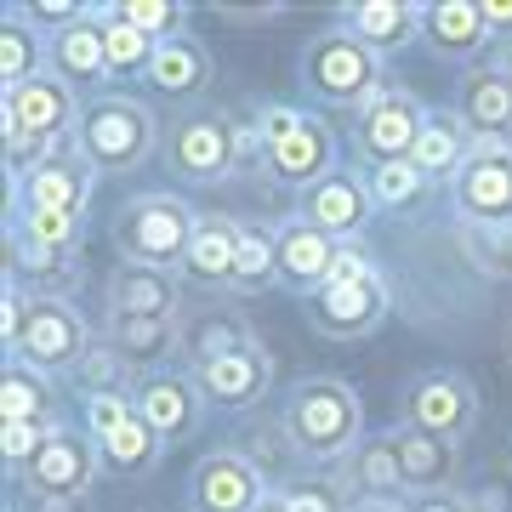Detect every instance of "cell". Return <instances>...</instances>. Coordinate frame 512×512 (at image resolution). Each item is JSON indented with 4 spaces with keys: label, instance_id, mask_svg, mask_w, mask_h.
<instances>
[{
    "label": "cell",
    "instance_id": "obj_1",
    "mask_svg": "<svg viewBox=\"0 0 512 512\" xmlns=\"http://www.w3.org/2000/svg\"><path fill=\"white\" fill-rule=\"evenodd\" d=\"M279 439L291 444L296 461L308 467H336L365 444V404L342 376H296L279 393Z\"/></svg>",
    "mask_w": 512,
    "mask_h": 512
},
{
    "label": "cell",
    "instance_id": "obj_2",
    "mask_svg": "<svg viewBox=\"0 0 512 512\" xmlns=\"http://www.w3.org/2000/svg\"><path fill=\"white\" fill-rule=\"evenodd\" d=\"M74 148L92 160L97 177H131L165 148V120L131 92H103L80 109Z\"/></svg>",
    "mask_w": 512,
    "mask_h": 512
},
{
    "label": "cell",
    "instance_id": "obj_3",
    "mask_svg": "<svg viewBox=\"0 0 512 512\" xmlns=\"http://www.w3.org/2000/svg\"><path fill=\"white\" fill-rule=\"evenodd\" d=\"M296 80H302V92L313 103H325V109H370L376 97L393 86V74H387V57H376L365 40H353L342 23H330L319 35L302 46L296 57Z\"/></svg>",
    "mask_w": 512,
    "mask_h": 512
},
{
    "label": "cell",
    "instance_id": "obj_4",
    "mask_svg": "<svg viewBox=\"0 0 512 512\" xmlns=\"http://www.w3.org/2000/svg\"><path fill=\"white\" fill-rule=\"evenodd\" d=\"M251 148V131L217 103H188L165 120V165L188 188H217L239 171V154Z\"/></svg>",
    "mask_w": 512,
    "mask_h": 512
},
{
    "label": "cell",
    "instance_id": "obj_5",
    "mask_svg": "<svg viewBox=\"0 0 512 512\" xmlns=\"http://www.w3.org/2000/svg\"><path fill=\"white\" fill-rule=\"evenodd\" d=\"M194 228H200V211H194L183 194L148 188V194H131V200L114 211L109 239H114V251H120V262L177 274L188 245H194Z\"/></svg>",
    "mask_w": 512,
    "mask_h": 512
},
{
    "label": "cell",
    "instance_id": "obj_6",
    "mask_svg": "<svg viewBox=\"0 0 512 512\" xmlns=\"http://www.w3.org/2000/svg\"><path fill=\"white\" fill-rule=\"evenodd\" d=\"M97 342V330L86 325V313L74 308V296H29V319L23 336L6 348V359L46 370V376H74V365L86 359Z\"/></svg>",
    "mask_w": 512,
    "mask_h": 512
},
{
    "label": "cell",
    "instance_id": "obj_7",
    "mask_svg": "<svg viewBox=\"0 0 512 512\" xmlns=\"http://www.w3.org/2000/svg\"><path fill=\"white\" fill-rule=\"evenodd\" d=\"M387 313H393V285L382 268L359 279H330L319 296H308V330L325 342H365L387 325Z\"/></svg>",
    "mask_w": 512,
    "mask_h": 512
},
{
    "label": "cell",
    "instance_id": "obj_8",
    "mask_svg": "<svg viewBox=\"0 0 512 512\" xmlns=\"http://www.w3.org/2000/svg\"><path fill=\"white\" fill-rule=\"evenodd\" d=\"M399 421L404 427H421L433 439H450L461 444L467 433L478 427V387L467 370H421L416 382H404L399 393Z\"/></svg>",
    "mask_w": 512,
    "mask_h": 512
},
{
    "label": "cell",
    "instance_id": "obj_9",
    "mask_svg": "<svg viewBox=\"0 0 512 512\" xmlns=\"http://www.w3.org/2000/svg\"><path fill=\"white\" fill-rule=\"evenodd\" d=\"M103 473V456H97V439L86 427H57L52 444L35 456V467L18 478L23 495H35L40 507H74L80 495L92 490V478Z\"/></svg>",
    "mask_w": 512,
    "mask_h": 512
},
{
    "label": "cell",
    "instance_id": "obj_10",
    "mask_svg": "<svg viewBox=\"0 0 512 512\" xmlns=\"http://www.w3.org/2000/svg\"><path fill=\"white\" fill-rule=\"evenodd\" d=\"M131 399H137V416L165 439V450H171V444L200 439L205 416H211V404H205V393H200V382H194V370L188 365H165V370L137 376Z\"/></svg>",
    "mask_w": 512,
    "mask_h": 512
},
{
    "label": "cell",
    "instance_id": "obj_11",
    "mask_svg": "<svg viewBox=\"0 0 512 512\" xmlns=\"http://www.w3.org/2000/svg\"><path fill=\"white\" fill-rule=\"evenodd\" d=\"M421 126H427V103L410 86H387L370 109L353 114V154L365 160V171L393 160H410Z\"/></svg>",
    "mask_w": 512,
    "mask_h": 512
},
{
    "label": "cell",
    "instance_id": "obj_12",
    "mask_svg": "<svg viewBox=\"0 0 512 512\" xmlns=\"http://www.w3.org/2000/svg\"><path fill=\"white\" fill-rule=\"evenodd\" d=\"M450 211L461 228L512 222V143H473L467 165L450 183Z\"/></svg>",
    "mask_w": 512,
    "mask_h": 512
},
{
    "label": "cell",
    "instance_id": "obj_13",
    "mask_svg": "<svg viewBox=\"0 0 512 512\" xmlns=\"http://www.w3.org/2000/svg\"><path fill=\"white\" fill-rule=\"evenodd\" d=\"M0 109L12 114L23 126V137H35L46 154H63V148H74V126H80L86 97L69 92V86L46 69V74H35L29 86H18V92H0Z\"/></svg>",
    "mask_w": 512,
    "mask_h": 512
},
{
    "label": "cell",
    "instance_id": "obj_14",
    "mask_svg": "<svg viewBox=\"0 0 512 512\" xmlns=\"http://www.w3.org/2000/svg\"><path fill=\"white\" fill-rule=\"evenodd\" d=\"M296 217L313 222L319 234L330 239H365V228L376 222V200H370V183L359 165H336L330 177H319L313 188L296 194Z\"/></svg>",
    "mask_w": 512,
    "mask_h": 512
},
{
    "label": "cell",
    "instance_id": "obj_15",
    "mask_svg": "<svg viewBox=\"0 0 512 512\" xmlns=\"http://www.w3.org/2000/svg\"><path fill=\"white\" fill-rule=\"evenodd\" d=\"M97 194V171L80 148H63L52 160H40L23 183H6V211H69L86 217Z\"/></svg>",
    "mask_w": 512,
    "mask_h": 512
},
{
    "label": "cell",
    "instance_id": "obj_16",
    "mask_svg": "<svg viewBox=\"0 0 512 512\" xmlns=\"http://www.w3.org/2000/svg\"><path fill=\"white\" fill-rule=\"evenodd\" d=\"M268 501V478L245 450H205L188 473V512H256Z\"/></svg>",
    "mask_w": 512,
    "mask_h": 512
},
{
    "label": "cell",
    "instance_id": "obj_17",
    "mask_svg": "<svg viewBox=\"0 0 512 512\" xmlns=\"http://www.w3.org/2000/svg\"><path fill=\"white\" fill-rule=\"evenodd\" d=\"M194 382H200L211 410L245 416V410H256V404L268 399V387H274V353L262 348V342H245V348H234V353H217V359L194 365Z\"/></svg>",
    "mask_w": 512,
    "mask_h": 512
},
{
    "label": "cell",
    "instance_id": "obj_18",
    "mask_svg": "<svg viewBox=\"0 0 512 512\" xmlns=\"http://www.w3.org/2000/svg\"><path fill=\"white\" fill-rule=\"evenodd\" d=\"M256 160H262V177H268V183L302 194V188H313L319 177H330V171H336V131H330L325 114L308 109V120H302L291 137L268 143Z\"/></svg>",
    "mask_w": 512,
    "mask_h": 512
},
{
    "label": "cell",
    "instance_id": "obj_19",
    "mask_svg": "<svg viewBox=\"0 0 512 512\" xmlns=\"http://www.w3.org/2000/svg\"><path fill=\"white\" fill-rule=\"evenodd\" d=\"M274 251H279V291L291 296H319L336 274V256H342V239L319 234L313 222H302L291 211L285 222H274Z\"/></svg>",
    "mask_w": 512,
    "mask_h": 512
},
{
    "label": "cell",
    "instance_id": "obj_20",
    "mask_svg": "<svg viewBox=\"0 0 512 512\" xmlns=\"http://www.w3.org/2000/svg\"><path fill=\"white\" fill-rule=\"evenodd\" d=\"M46 69H52L69 92L86 97V103L103 97V92H114L109 86V46H103V0H92V12L74 23V29L52 35V46H46Z\"/></svg>",
    "mask_w": 512,
    "mask_h": 512
},
{
    "label": "cell",
    "instance_id": "obj_21",
    "mask_svg": "<svg viewBox=\"0 0 512 512\" xmlns=\"http://www.w3.org/2000/svg\"><path fill=\"white\" fill-rule=\"evenodd\" d=\"M421 40L439 63L473 69L495 46L490 23H484V0H421Z\"/></svg>",
    "mask_w": 512,
    "mask_h": 512
},
{
    "label": "cell",
    "instance_id": "obj_22",
    "mask_svg": "<svg viewBox=\"0 0 512 512\" xmlns=\"http://www.w3.org/2000/svg\"><path fill=\"white\" fill-rule=\"evenodd\" d=\"M456 114L467 120L473 143H512V74L484 57L456 80Z\"/></svg>",
    "mask_w": 512,
    "mask_h": 512
},
{
    "label": "cell",
    "instance_id": "obj_23",
    "mask_svg": "<svg viewBox=\"0 0 512 512\" xmlns=\"http://www.w3.org/2000/svg\"><path fill=\"white\" fill-rule=\"evenodd\" d=\"M239 239H245V222L239 217H228V211H200V228H194V245H188L177 279H183L188 291L222 296L228 291V279H234Z\"/></svg>",
    "mask_w": 512,
    "mask_h": 512
},
{
    "label": "cell",
    "instance_id": "obj_24",
    "mask_svg": "<svg viewBox=\"0 0 512 512\" xmlns=\"http://www.w3.org/2000/svg\"><path fill=\"white\" fill-rule=\"evenodd\" d=\"M177 296H183V279L165 268H137V262H120L103 285L109 319H177Z\"/></svg>",
    "mask_w": 512,
    "mask_h": 512
},
{
    "label": "cell",
    "instance_id": "obj_25",
    "mask_svg": "<svg viewBox=\"0 0 512 512\" xmlns=\"http://www.w3.org/2000/svg\"><path fill=\"white\" fill-rule=\"evenodd\" d=\"M211 74H217V63H211V52H205L194 35H171L154 46V63H148L143 86L154 97H171V103H200L205 86H211Z\"/></svg>",
    "mask_w": 512,
    "mask_h": 512
},
{
    "label": "cell",
    "instance_id": "obj_26",
    "mask_svg": "<svg viewBox=\"0 0 512 512\" xmlns=\"http://www.w3.org/2000/svg\"><path fill=\"white\" fill-rule=\"evenodd\" d=\"M387 439H393V450H399L404 490H410V495H439V490H450V484H456L461 444L433 439V433H421V427H404V421H393V427H387Z\"/></svg>",
    "mask_w": 512,
    "mask_h": 512
},
{
    "label": "cell",
    "instance_id": "obj_27",
    "mask_svg": "<svg viewBox=\"0 0 512 512\" xmlns=\"http://www.w3.org/2000/svg\"><path fill=\"white\" fill-rule=\"evenodd\" d=\"M336 23L353 40H365L376 57H393L410 40H421V0H359V6H342Z\"/></svg>",
    "mask_w": 512,
    "mask_h": 512
},
{
    "label": "cell",
    "instance_id": "obj_28",
    "mask_svg": "<svg viewBox=\"0 0 512 512\" xmlns=\"http://www.w3.org/2000/svg\"><path fill=\"white\" fill-rule=\"evenodd\" d=\"M6 279L23 285L29 296H69L80 279V251H57V245L6 234Z\"/></svg>",
    "mask_w": 512,
    "mask_h": 512
},
{
    "label": "cell",
    "instance_id": "obj_29",
    "mask_svg": "<svg viewBox=\"0 0 512 512\" xmlns=\"http://www.w3.org/2000/svg\"><path fill=\"white\" fill-rule=\"evenodd\" d=\"M46 29L29 18V0L0 6V92H18L35 74H46Z\"/></svg>",
    "mask_w": 512,
    "mask_h": 512
},
{
    "label": "cell",
    "instance_id": "obj_30",
    "mask_svg": "<svg viewBox=\"0 0 512 512\" xmlns=\"http://www.w3.org/2000/svg\"><path fill=\"white\" fill-rule=\"evenodd\" d=\"M467 154H473V131L456 114V103L427 109V126H421L416 148H410V165H416L427 183H456V171L467 165Z\"/></svg>",
    "mask_w": 512,
    "mask_h": 512
},
{
    "label": "cell",
    "instance_id": "obj_31",
    "mask_svg": "<svg viewBox=\"0 0 512 512\" xmlns=\"http://www.w3.org/2000/svg\"><path fill=\"white\" fill-rule=\"evenodd\" d=\"M336 478L348 484L353 501H404V467H399V450L387 433H365V444L353 456L336 461Z\"/></svg>",
    "mask_w": 512,
    "mask_h": 512
},
{
    "label": "cell",
    "instance_id": "obj_32",
    "mask_svg": "<svg viewBox=\"0 0 512 512\" xmlns=\"http://www.w3.org/2000/svg\"><path fill=\"white\" fill-rule=\"evenodd\" d=\"M103 336L120 348V359H126L137 376L183 359V313H177V319H109Z\"/></svg>",
    "mask_w": 512,
    "mask_h": 512
},
{
    "label": "cell",
    "instance_id": "obj_33",
    "mask_svg": "<svg viewBox=\"0 0 512 512\" xmlns=\"http://www.w3.org/2000/svg\"><path fill=\"white\" fill-rule=\"evenodd\" d=\"M0 421H57V387L46 370L6 359L0 376Z\"/></svg>",
    "mask_w": 512,
    "mask_h": 512
},
{
    "label": "cell",
    "instance_id": "obj_34",
    "mask_svg": "<svg viewBox=\"0 0 512 512\" xmlns=\"http://www.w3.org/2000/svg\"><path fill=\"white\" fill-rule=\"evenodd\" d=\"M97 456H103V473L109 478H148L154 467H160V456H165V439L148 427L143 416H131L120 433L97 439Z\"/></svg>",
    "mask_w": 512,
    "mask_h": 512
},
{
    "label": "cell",
    "instance_id": "obj_35",
    "mask_svg": "<svg viewBox=\"0 0 512 512\" xmlns=\"http://www.w3.org/2000/svg\"><path fill=\"white\" fill-rule=\"evenodd\" d=\"M256 342V330L245 325V313H183V365H205V359H217V353H234Z\"/></svg>",
    "mask_w": 512,
    "mask_h": 512
},
{
    "label": "cell",
    "instance_id": "obj_36",
    "mask_svg": "<svg viewBox=\"0 0 512 512\" xmlns=\"http://www.w3.org/2000/svg\"><path fill=\"white\" fill-rule=\"evenodd\" d=\"M262 291H279L274 228L245 222V239H239V262H234V279H228V296H262Z\"/></svg>",
    "mask_w": 512,
    "mask_h": 512
},
{
    "label": "cell",
    "instance_id": "obj_37",
    "mask_svg": "<svg viewBox=\"0 0 512 512\" xmlns=\"http://www.w3.org/2000/svg\"><path fill=\"white\" fill-rule=\"evenodd\" d=\"M103 46H109V86H131V80L148 74L160 40H148L143 29H131L126 18H114V6L103 0Z\"/></svg>",
    "mask_w": 512,
    "mask_h": 512
},
{
    "label": "cell",
    "instance_id": "obj_38",
    "mask_svg": "<svg viewBox=\"0 0 512 512\" xmlns=\"http://www.w3.org/2000/svg\"><path fill=\"white\" fill-rule=\"evenodd\" d=\"M74 387H80V399H97V393H131V387H137V370L120 359V348H114L109 336H97L92 348H86V359L74 365Z\"/></svg>",
    "mask_w": 512,
    "mask_h": 512
},
{
    "label": "cell",
    "instance_id": "obj_39",
    "mask_svg": "<svg viewBox=\"0 0 512 512\" xmlns=\"http://www.w3.org/2000/svg\"><path fill=\"white\" fill-rule=\"evenodd\" d=\"M456 239H461V256H467V268H473V274L512 285V222H490V228H456Z\"/></svg>",
    "mask_w": 512,
    "mask_h": 512
},
{
    "label": "cell",
    "instance_id": "obj_40",
    "mask_svg": "<svg viewBox=\"0 0 512 512\" xmlns=\"http://www.w3.org/2000/svg\"><path fill=\"white\" fill-rule=\"evenodd\" d=\"M279 495H285V507L291 512H353V495L348 484L336 478V467H313V473H296L279 484Z\"/></svg>",
    "mask_w": 512,
    "mask_h": 512
},
{
    "label": "cell",
    "instance_id": "obj_41",
    "mask_svg": "<svg viewBox=\"0 0 512 512\" xmlns=\"http://www.w3.org/2000/svg\"><path fill=\"white\" fill-rule=\"evenodd\" d=\"M6 234H23L35 245H57V251H80L86 245V217H69V211H6Z\"/></svg>",
    "mask_w": 512,
    "mask_h": 512
},
{
    "label": "cell",
    "instance_id": "obj_42",
    "mask_svg": "<svg viewBox=\"0 0 512 512\" xmlns=\"http://www.w3.org/2000/svg\"><path fill=\"white\" fill-rule=\"evenodd\" d=\"M365 183H370V200H376V211H410V205H421V194L433 188L410 160L376 165V171H365Z\"/></svg>",
    "mask_w": 512,
    "mask_h": 512
},
{
    "label": "cell",
    "instance_id": "obj_43",
    "mask_svg": "<svg viewBox=\"0 0 512 512\" xmlns=\"http://www.w3.org/2000/svg\"><path fill=\"white\" fill-rule=\"evenodd\" d=\"M63 421H0V461H6V473L23 478L35 467V456L52 444V433Z\"/></svg>",
    "mask_w": 512,
    "mask_h": 512
},
{
    "label": "cell",
    "instance_id": "obj_44",
    "mask_svg": "<svg viewBox=\"0 0 512 512\" xmlns=\"http://www.w3.org/2000/svg\"><path fill=\"white\" fill-rule=\"evenodd\" d=\"M109 6H114V18H126L148 40L188 35V6H165V0H109Z\"/></svg>",
    "mask_w": 512,
    "mask_h": 512
},
{
    "label": "cell",
    "instance_id": "obj_45",
    "mask_svg": "<svg viewBox=\"0 0 512 512\" xmlns=\"http://www.w3.org/2000/svg\"><path fill=\"white\" fill-rule=\"evenodd\" d=\"M80 404H86V433L92 439H109V433H120L137 416V399L131 393H97V399H80Z\"/></svg>",
    "mask_w": 512,
    "mask_h": 512
},
{
    "label": "cell",
    "instance_id": "obj_46",
    "mask_svg": "<svg viewBox=\"0 0 512 512\" xmlns=\"http://www.w3.org/2000/svg\"><path fill=\"white\" fill-rule=\"evenodd\" d=\"M302 120H308V109H296V103H262V109H256V120H251V148L262 154L268 143L291 137Z\"/></svg>",
    "mask_w": 512,
    "mask_h": 512
},
{
    "label": "cell",
    "instance_id": "obj_47",
    "mask_svg": "<svg viewBox=\"0 0 512 512\" xmlns=\"http://www.w3.org/2000/svg\"><path fill=\"white\" fill-rule=\"evenodd\" d=\"M23 319H29V291L6 279V296H0V342H6V348L23 336Z\"/></svg>",
    "mask_w": 512,
    "mask_h": 512
},
{
    "label": "cell",
    "instance_id": "obj_48",
    "mask_svg": "<svg viewBox=\"0 0 512 512\" xmlns=\"http://www.w3.org/2000/svg\"><path fill=\"white\" fill-rule=\"evenodd\" d=\"M484 23L501 46H512V0H484Z\"/></svg>",
    "mask_w": 512,
    "mask_h": 512
},
{
    "label": "cell",
    "instance_id": "obj_49",
    "mask_svg": "<svg viewBox=\"0 0 512 512\" xmlns=\"http://www.w3.org/2000/svg\"><path fill=\"white\" fill-rule=\"evenodd\" d=\"M410 512H461V495H410Z\"/></svg>",
    "mask_w": 512,
    "mask_h": 512
},
{
    "label": "cell",
    "instance_id": "obj_50",
    "mask_svg": "<svg viewBox=\"0 0 512 512\" xmlns=\"http://www.w3.org/2000/svg\"><path fill=\"white\" fill-rule=\"evenodd\" d=\"M222 23H268V18H285V6H256V12H228V6H217Z\"/></svg>",
    "mask_w": 512,
    "mask_h": 512
},
{
    "label": "cell",
    "instance_id": "obj_51",
    "mask_svg": "<svg viewBox=\"0 0 512 512\" xmlns=\"http://www.w3.org/2000/svg\"><path fill=\"white\" fill-rule=\"evenodd\" d=\"M461 512H501V490H478V495H461Z\"/></svg>",
    "mask_w": 512,
    "mask_h": 512
},
{
    "label": "cell",
    "instance_id": "obj_52",
    "mask_svg": "<svg viewBox=\"0 0 512 512\" xmlns=\"http://www.w3.org/2000/svg\"><path fill=\"white\" fill-rule=\"evenodd\" d=\"M353 512H410V501H353Z\"/></svg>",
    "mask_w": 512,
    "mask_h": 512
},
{
    "label": "cell",
    "instance_id": "obj_53",
    "mask_svg": "<svg viewBox=\"0 0 512 512\" xmlns=\"http://www.w3.org/2000/svg\"><path fill=\"white\" fill-rule=\"evenodd\" d=\"M256 512H291V507H285V495H279V490H268V501H262Z\"/></svg>",
    "mask_w": 512,
    "mask_h": 512
},
{
    "label": "cell",
    "instance_id": "obj_54",
    "mask_svg": "<svg viewBox=\"0 0 512 512\" xmlns=\"http://www.w3.org/2000/svg\"><path fill=\"white\" fill-rule=\"evenodd\" d=\"M501 359H507V370H512V319H507V336H501Z\"/></svg>",
    "mask_w": 512,
    "mask_h": 512
}]
</instances>
